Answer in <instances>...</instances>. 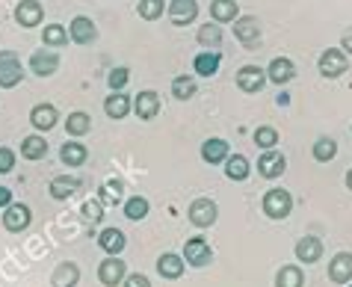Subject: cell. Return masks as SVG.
I'll return each instance as SVG.
<instances>
[{
	"instance_id": "cell-1",
	"label": "cell",
	"mask_w": 352,
	"mask_h": 287,
	"mask_svg": "<svg viewBox=\"0 0 352 287\" xmlns=\"http://www.w3.org/2000/svg\"><path fill=\"white\" fill-rule=\"evenodd\" d=\"M261 207L270 220H287L290 211H293V195L287 190H281V187H272V190L263 193Z\"/></svg>"
},
{
	"instance_id": "cell-2",
	"label": "cell",
	"mask_w": 352,
	"mask_h": 287,
	"mask_svg": "<svg viewBox=\"0 0 352 287\" xmlns=\"http://www.w3.org/2000/svg\"><path fill=\"white\" fill-rule=\"evenodd\" d=\"M24 81V65L15 51H0V89H15Z\"/></svg>"
},
{
	"instance_id": "cell-3",
	"label": "cell",
	"mask_w": 352,
	"mask_h": 287,
	"mask_svg": "<svg viewBox=\"0 0 352 287\" xmlns=\"http://www.w3.org/2000/svg\"><path fill=\"white\" fill-rule=\"evenodd\" d=\"M317 68H320L322 77L335 81V77L349 72V59H346V54L340 51V47H326V51L320 54V59H317Z\"/></svg>"
},
{
	"instance_id": "cell-4",
	"label": "cell",
	"mask_w": 352,
	"mask_h": 287,
	"mask_svg": "<svg viewBox=\"0 0 352 287\" xmlns=\"http://www.w3.org/2000/svg\"><path fill=\"white\" fill-rule=\"evenodd\" d=\"M30 222H33V211L27 204L21 202H12L9 207H3V228L9 234H21L30 228Z\"/></svg>"
},
{
	"instance_id": "cell-5",
	"label": "cell",
	"mask_w": 352,
	"mask_h": 287,
	"mask_svg": "<svg viewBox=\"0 0 352 287\" xmlns=\"http://www.w3.org/2000/svg\"><path fill=\"white\" fill-rule=\"evenodd\" d=\"M234 36H237V42L246 47V51H255L261 42V21L255 15H240L237 21H234Z\"/></svg>"
},
{
	"instance_id": "cell-6",
	"label": "cell",
	"mask_w": 352,
	"mask_h": 287,
	"mask_svg": "<svg viewBox=\"0 0 352 287\" xmlns=\"http://www.w3.org/2000/svg\"><path fill=\"white\" fill-rule=\"evenodd\" d=\"M187 220L195 225V228H210V225L219 220V207L213 199H195L187 211Z\"/></svg>"
},
{
	"instance_id": "cell-7",
	"label": "cell",
	"mask_w": 352,
	"mask_h": 287,
	"mask_svg": "<svg viewBox=\"0 0 352 287\" xmlns=\"http://www.w3.org/2000/svg\"><path fill=\"white\" fill-rule=\"evenodd\" d=\"M184 261H187L190 266H195V270H201V266H208L213 261V249L210 243L204 240V237H190L187 243H184Z\"/></svg>"
},
{
	"instance_id": "cell-8",
	"label": "cell",
	"mask_w": 352,
	"mask_h": 287,
	"mask_svg": "<svg viewBox=\"0 0 352 287\" xmlns=\"http://www.w3.org/2000/svg\"><path fill=\"white\" fill-rule=\"evenodd\" d=\"M124 279H128V264L119 255H107V261H101V266H98V281L107 287H116Z\"/></svg>"
},
{
	"instance_id": "cell-9",
	"label": "cell",
	"mask_w": 352,
	"mask_h": 287,
	"mask_svg": "<svg viewBox=\"0 0 352 287\" xmlns=\"http://www.w3.org/2000/svg\"><path fill=\"white\" fill-rule=\"evenodd\" d=\"M287 169V157L276 151V148H270V151H263L258 157V175L267 178V181H276V178H281Z\"/></svg>"
},
{
	"instance_id": "cell-10",
	"label": "cell",
	"mask_w": 352,
	"mask_h": 287,
	"mask_svg": "<svg viewBox=\"0 0 352 287\" xmlns=\"http://www.w3.org/2000/svg\"><path fill=\"white\" fill-rule=\"evenodd\" d=\"M267 83H270L267 81V68H261V65H243L237 72V86L243 89V92H249V95H258Z\"/></svg>"
},
{
	"instance_id": "cell-11",
	"label": "cell",
	"mask_w": 352,
	"mask_h": 287,
	"mask_svg": "<svg viewBox=\"0 0 352 287\" xmlns=\"http://www.w3.org/2000/svg\"><path fill=\"white\" fill-rule=\"evenodd\" d=\"M166 15H169V21L175 27H187L199 18V3H195V0H172V3L166 6Z\"/></svg>"
},
{
	"instance_id": "cell-12",
	"label": "cell",
	"mask_w": 352,
	"mask_h": 287,
	"mask_svg": "<svg viewBox=\"0 0 352 287\" xmlns=\"http://www.w3.org/2000/svg\"><path fill=\"white\" fill-rule=\"evenodd\" d=\"M56 68H60V54L51 51V47H38L30 56V72L36 77H51L56 74Z\"/></svg>"
},
{
	"instance_id": "cell-13",
	"label": "cell",
	"mask_w": 352,
	"mask_h": 287,
	"mask_svg": "<svg viewBox=\"0 0 352 287\" xmlns=\"http://www.w3.org/2000/svg\"><path fill=\"white\" fill-rule=\"evenodd\" d=\"M68 36H72L74 45H92L98 39V27L92 18L77 15V18H72V24H68Z\"/></svg>"
},
{
	"instance_id": "cell-14",
	"label": "cell",
	"mask_w": 352,
	"mask_h": 287,
	"mask_svg": "<svg viewBox=\"0 0 352 287\" xmlns=\"http://www.w3.org/2000/svg\"><path fill=\"white\" fill-rule=\"evenodd\" d=\"M77 190H80V178H74V175H54L51 184H47V193H51L54 202L72 199Z\"/></svg>"
},
{
	"instance_id": "cell-15",
	"label": "cell",
	"mask_w": 352,
	"mask_h": 287,
	"mask_svg": "<svg viewBox=\"0 0 352 287\" xmlns=\"http://www.w3.org/2000/svg\"><path fill=\"white\" fill-rule=\"evenodd\" d=\"M133 113L142 118V122H151V118H157L160 113V95L154 92V89H145L133 98Z\"/></svg>"
},
{
	"instance_id": "cell-16",
	"label": "cell",
	"mask_w": 352,
	"mask_h": 287,
	"mask_svg": "<svg viewBox=\"0 0 352 287\" xmlns=\"http://www.w3.org/2000/svg\"><path fill=\"white\" fill-rule=\"evenodd\" d=\"M56 122H60V113H56V107H54V104H36L33 110H30V125L36 127L38 134L54 131Z\"/></svg>"
},
{
	"instance_id": "cell-17",
	"label": "cell",
	"mask_w": 352,
	"mask_h": 287,
	"mask_svg": "<svg viewBox=\"0 0 352 287\" xmlns=\"http://www.w3.org/2000/svg\"><path fill=\"white\" fill-rule=\"evenodd\" d=\"M42 18H45V9H42L38 0H21V3L15 6V21L21 24L24 30L38 27V24H42Z\"/></svg>"
},
{
	"instance_id": "cell-18",
	"label": "cell",
	"mask_w": 352,
	"mask_h": 287,
	"mask_svg": "<svg viewBox=\"0 0 352 287\" xmlns=\"http://www.w3.org/2000/svg\"><path fill=\"white\" fill-rule=\"evenodd\" d=\"M293 77H296V65H293V59L287 56H276L272 63L267 65V81L276 83V86H285L290 83Z\"/></svg>"
},
{
	"instance_id": "cell-19",
	"label": "cell",
	"mask_w": 352,
	"mask_h": 287,
	"mask_svg": "<svg viewBox=\"0 0 352 287\" xmlns=\"http://www.w3.org/2000/svg\"><path fill=\"white\" fill-rule=\"evenodd\" d=\"M329 281H335V284L352 281V252H338L329 261Z\"/></svg>"
},
{
	"instance_id": "cell-20",
	"label": "cell",
	"mask_w": 352,
	"mask_h": 287,
	"mask_svg": "<svg viewBox=\"0 0 352 287\" xmlns=\"http://www.w3.org/2000/svg\"><path fill=\"white\" fill-rule=\"evenodd\" d=\"M231 157V148L225 140H219V136H213V140H204L201 142V160L210 163V166H219Z\"/></svg>"
},
{
	"instance_id": "cell-21",
	"label": "cell",
	"mask_w": 352,
	"mask_h": 287,
	"mask_svg": "<svg viewBox=\"0 0 352 287\" xmlns=\"http://www.w3.org/2000/svg\"><path fill=\"white\" fill-rule=\"evenodd\" d=\"M184 270H187V261H184V255L166 252V255H160V258H157V273L163 275V279L175 281V279H181V275H184Z\"/></svg>"
},
{
	"instance_id": "cell-22",
	"label": "cell",
	"mask_w": 352,
	"mask_h": 287,
	"mask_svg": "<svg viewBox=\"0 0 352 287\" xmlns=\"http://www.w3.org/2000/svg\"><path fill=\"white\" fill-rule=\"evenodd\" d=\"M98 246H101V252H107V255H122L124 246H128V237H124L122 228H104L98 234Z\"/></svg>"
},
{
	"instance_id": "cell-23",
	"label": "cell",
	"mask_w": 352,
	"mask_h": 287,
	"mask_svg": "<svg viewBox=\"0 0 352 287\" xmlns=\"http://www.w3.org/2000/svg\"><path fill=\"white\" fill-rule=\"evenodd\" d=\"M293 252H296L299 264H317L322 258V240L320 237H302Z\"/></svg>"
},
{
	"instance_id": "cell-24",
	"label": "cell",
	"mask_w": 352,
	"mask_h": 287,
	"mask_svg": "<svg viewBox=\"0 0 352 287\" xmlns=\"http://www.w3.org/2000/svg\"><path fill=\"white\" fill-rule=\"evenodd\" d=\"M51 284L54 287H77V284H80V266L72 264V261L56 264V270L51 275Z\"/></svg>"
},
{
	"instance_id": "cell-25",
	"label": "cell",
	"mask_w": 352,
	"mask_h": 287,
	"mask_svg": "<svg viewBox=\"0 0 352 287\" xmlns=\"http://www.w3.org/2000/svg\"><path fill=\"white\" fill-rule=\"evenodd\" d=\"M210 18L217 24H234L240 18L237 0H213V3H210Z\"/></svg>"
},
{
	"instance_id": "cell-26",
	"label": "cell",
	"mask_w": 352,
	"mask_h": 287,
	"mask_svg": "<svg viewBox=\"0 0 352 287\" xmlns=\"http://www.w3.org/2000/svg\"><path fill=\"white\" fill-rule=\"evenodd\" d=\"M133 110V101L124 92H113V95H107V101H104V113H107V118H124Z\"/></svg>"
},
{
	"instance_id": "cell-27",
	"label": "cell",
	"mask_w": 352,
	"mask_h": 287,
	"mask_svg": "<svg viewBox=\"0 0 352 287\" xmlns=\"http://www.w3.org/2000/svg\"><path fill=\"white\" fill-rule=\"evenodd\" d=\"M219 63H222L219 51H201V54H195V59H192V72L201 74V77H213L219 72Z\"/></svg>"
},
{
	"instance_id": "cell-28",
	"label": "cell",
	"mask_w": 352,
	"mask_h": 287,
	"mask_svg": "<svg viewBox=\"0 0 352 287\" xmlns=\"http://www.w3.org/2000/svg\"><path fill=\"white\" fill-rule=\"evenodd\" d=\"M21 157L24 160H45L47 157V142L42 134H30L21 140Z\"/></svg>"
},
{
	"instance_id": "cell-29",
	"label": "cell",
	"mask_w": 352,
	"mask_h": 287,
	"mask_svg": "<svg viewBox=\"0 0 352 287\" xmlns=\"http://www.w3.org/2000/svg\"><path fill=\"white\" fill-rule=\"evenodd\" d=\"M249 175H252V163H249V157H243V154H231L228 160H225V178H228V181H246Z\"/></svg>"
},
{
	"instance_id": "cell-30",
	"label": "cell",
	"mask_w": 352,
	"mask_h": 287,
	"mask_svg": "<svg viewBox=\"0 0 352 287\" xmlns=\"http://www.w3.org/2000/svg\"><path fill=\"white\" fill-rule=\"evenodd\" d=\"M86 157H89V148H86L83 142H65V145L60 148L63 166H83Z\"/></svg>"
},
{
	"instance_id": "cell-31",
	"label": "cell",
	"mask_w": 352,
	"mask_h": 287,
	"mask_svg": "<svg viewBox=\"0 0 352 287\" xmlns=\"http://www.w3.org/2000/svg\"><path fill=\"white\" fill-rule=\"evenodd\" d=\"M276 287H305V273L296 264H287L276 273Z\"/></svg>"
},
{
	"instance_id": "cell-32",
	"label": "cell",
	"mask_w": 352,
	"mask_h": 287,
	"mask_svg": "<svg viewBox=\"0 0 352 287\" xmlns=\"http://www.w3.org/2000/svg\"><path fill=\"white\" fill-rule=\"evenodd\" d=\"M65 131H68V136H86V134L92 131V116H89V113H83V110L68 113V118H65Z\"/></svg>"
},
{
	"instance_id": "cell-33",
	"label": "cell",
	"mask_w": 352,
	"mask_h": 287,
	"mask_svg": "<svg viewBox=\"0 0 352 287\" xmlns=\"http://www.w3.org/2000/svg\"><path fill=\"white\" fill-rule=\"evenodd\" d=\"M124 216H128L131 222H142L145 216H148V211H151V204H148V199L145 195H131L128 202H124Z\"/></svg>"
},
{
	"instance_id": "cell-34",
	"label": "cell",
	"mask_w": 352,
	"mask_h": 287,
	"mask_svg": "<svg viewBox=\"0 0 352 287\" xmlns=\"http://www.w3.org/2000/svg\"><path fill=\"white\" fill-rule=\"evenodd\" d=\"M195 92H199V83H195L192 74H181L172 81V95L178 98V101H190Z\"/></svg>"
},
{
	"instance_id": "cell-35",
	"label": "cell",
	"mask_w": 352,
	"mask_h": 287,
	"mask_svg": "<svg viewBox=\"0 0 352 287\" xmlns=\"http://www.w3.org/2000/svg\"><path fill=\"white\" fill-rule=\"evenodd\" d=\"M199 45L208 47V51H217V47L222 45V27L219 24H201L199 27Z\"/></svg>"
},
{
	"instance_id": "cell-36",
	"label": "cell",
	"mask_w": 352,
	"mask_h": 287,
	"mask_svg": "<svg viewBox=\"0 0 352 287\" xmlns=\"http://www.w3.org/2000/svg\"><path fill=\"white\" fill-rule=\"evenodd\" d=\"M68 30L63 24H47L45 27V33H42V45L45 47H65L68 45Z\"/></svg>"
},
{
	"instance_id": "cell-37",
	"label": "cell",
	"mask_w": 352,
	"mask_h": 287,
	"mask_svg": "<svg viewBox=\"0 0 352 287\" xmlns=\"http://www.w3.org/2000/svg\"><path fill=\"white\" fill-rule=\"evenodd\" d=\"M338 157V142L331 136H320L314 142V160L317 163H331Z\"/></svg>"
},
{
	"instance_id": "cell-38",
	"label": "cell",
	"mask_w": 352,
	"mask_h": 287,
	"mask_svg": "<svg viewBox=\"0 0 352 287\" xmlns=\"http://www.w3.org/2000/svg\"><path fill=\"white\" fill-rule=\"evenodd\" d=\"M136 12H140V18H145V21H157V18H163V12H166V3L163 0H140V3H136Z\"/></svg>"
},
{
	"instance_id": "cell-39",
	"label": "cell",
	"mask_w": 352,
	"mask_h": 287,
	"mask_svg": "<svg viewBox=\"0 0 352 287\" xmlns=\"http://www.w3.org/2000/svg\"><path fill=\"white\" fill-rule=\"evenodd\" d=\"M80 213H83V222H86V225H98V222L104 220V202H101V199H89V202H83Z\"/></svg>"
},
{
	"instance_id": "cell-40",
	"label": "cell",
	"mask_w": 352,
	"mask_h": 287,
	"mask_svg": "<svg viewBox=\"0 0 352 287\" xmlns=\"http://www.w3.org/2000/svg\"><path fill=\"white\" fill-rule=\"evenodd\" d=\"M255 145L263 148V151L276 148V145H278V131H276V127H270V125L258 127V131H255Z\"/></svg>"
},
{
	"instance_id": "cell-41",
	"label": "cell",
	"mask_w": 352,
	"mask_h": 287,
	"mask_svg": "<svg viewBox=\"0 0 352 287\" xmlns=\"http://www.w3.org/2000/svg\"><path fill=\"white\" fill-rule=\"evenodd\" d=\"M128 81H131V68H124V65L113 68V72L107 74V86H110L113 92H122V89L128 86Z\"/></svg>"
},
{
	"instance_id": "cell-42",
	"label": "cell",
	"mask_w": 352,
	"mask_h": 287,
	"mask_svg": "<svg viewBox=\"0 0 352 287\" xmlns=\"http://www.w3.org/2000/svg\"><path fill=\"white\" fill-rule=\"evenodd\" d=\"M98 199H101L104 204H119L122 202V184L119 181H110L101 190V195H98Z\"/></svg>"
},
{
	"instance_id": "cell-43",
	"label": "cell",
	"mask_w": 352,
	"mask_h": 287,
	"mask_svg": "<svg viewBox=\"0 0 352 287\" xmlns=\"http://www.w3.org/2000/svg\"><path fill=\"white\" fill-rule=\"evenodd\" d=\"M15 169V151L6 145H0V175H9Z\"/></svg>"
},
{
	"instance_id": "cell-44",
	"label": "cell",
	"mask_w": 352,
	"mask_h": 287,
	"mask_svg": "<svg viewBox=\"0 0 352 287\" xmlns=\"http://www.w3.org/2000/svg\"><path fill=\"white\" fill-rule=\"evenodd\" d=\"M122 287H151V281H148V275H142V273H131L128 279L122 281Z\"/></svg>"
},
{
	"instance_id": "cell-45",
	"label": "cell",
	"mask_w": 352,
	"mask_h": 287,
	"mask_svg": "<svg viewBox=\"0 0 352 287\" xmlns=\"http://www.w3.org/2000/svg\"><path fill=\"white\" fill-rule=\"evenodd\" d=\"M9 204H12V190H9V187H0V211Z\"/></svg>"
},
{
	"instance_id": "cell-46",
	"label": "cell",
	"mask_w": 352,
	"mask_h": 287,
	"mask_svg": "<svg viewBox=\"0 0 352 287\" xmlns=\"http://www.w3.org/2000/svg\"><path fill=\"white\" fill-rule=\"evenodd\" d=\"M340 51H344V54H352V33H346L344 39H340Z\"/></svg>"
},
{
	"instance_id": "cell-47",
	"label": "cell",
	"mask_w": 352,
	"mask_h": 287,
	"mask_svg": "<svg viewBox=\"0 0 352 287\" xmlns=\"http://www.w3.org/2000/svg\"><path fill=\"white\" fill-rule=\"evenodd\" d=\"M276 101H278V107H287V104H290V98H287V95H285V92H281V95H278V98H276Z\"/></svg>"
},
{
	"instance_id": "cell-48",
	"label": "cell",
	"mask_w": 352,
	"mask_h": 287,
	"mask_svg": "<svg viewBox=\"0 0 352 287\" xmlns=\"http://www.w3.org/2000/svg\"><path fill=\"white\" fill-rule=\"evenodd\" d=\"M344 181H346V190H352V169L346 172V178H344Z\"/></svg>"
},
{
	"instance_id": "cell-49",
	"label": "cell",
	"mask_w": 352,
	"mask_h": 287,
	"mask_svg": "<svg viewBox=\"0 0 352 287\" xmlns=\"http://www.w3.org/2000/svg\"><path fill=\"white\" fill-rule=\"evenodd\" d=\"M346 287H352V284H346Z\"/></svg>"
}]
</instances>
